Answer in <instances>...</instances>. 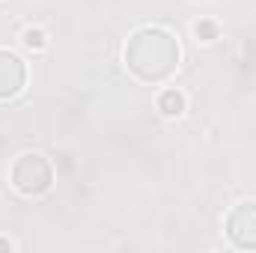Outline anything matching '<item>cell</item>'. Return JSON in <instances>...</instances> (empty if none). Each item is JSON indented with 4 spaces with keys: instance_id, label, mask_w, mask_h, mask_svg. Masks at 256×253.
I'll use <instances>...</instances> for the list:
<instances>
[{
    "instance_id": "obj_5",
    "label": "cell",
    "mask_w": 256,
    "mask_h": 253,
    "mask_svg": "<svg viewBox=\"0 0 256 253\" xmlns=\"http://www.w3.org/2000/svg\"><path fill=\"white\" fill-rule=\"evenodd\" d=\"M155 108H158L161 116L179 120V116H185V110H188V96H185L179 86H164V90L158 92V98H155Z\"/></svg>"
},
{
    "instance_id": "obj_7",
    "label": "cell",
    "mask_w": 256,
    "mask_h": 253,
    "mask_svg": "<svg viewBox=\"0 0 256 253\" xmlns=\"http://www.w3.org/2000/svg\"><path fill=\"white\" fill-rule=\"evenodd\" d=\"M194 36H196V42L212 45V42L220 36V27H218V21H214V18H200V21L194 24Z\"/></svg>"
},
{
    "instance_id": "obj_8",
    "label": "cell",
    "mask_w": 256,
    "mask_h": 253,
    "mask_svg": "<svg viewBox=\"0 0 256 253\" xmlns=\"http://www.w3.org/2000/svg\"><path fill=\"white\" fill-rule=\"evenodd\" d=\"M15 248H18V244H15L12 238H3V236H0V250H15Z\"/></svg>"
},
{
    "instance_id": "obj_1",
    "label": "cell",
    "mask_w": 256,
    "mask_h": 253,
    "mask_svg": "<svg viewBox=\"0 0 256 253\" xmlns=\"http://www.w3.org/2000/svg\"><path fill=\"white\" fill-rule=\"evenodd\" d=\"M122 63L134 80L146 86H161L179 72L182 63L179 36L161 24H143L126 39Z\"/></svg>"
},
{
    "instance_id": "obj_9",
    "label": "cell",
    "mask_w": 256,
    "mask_h": 253,
    "mask_svg": "<svg viewBox=\"0 0 256 253\" xmlns=\"http://www.w3.org/2000/svg\"><path fill=\"white\" fill-rule=\"evenodd\" d=\"M194 3H206V0H194Z\"/></svg>"
},
{
    "instance_id": "obj_4",
    "label": "cell",
    "mask_w": 256,
    "mask_h": 253,
    "mask_svg": "<svg viewBox=\"0 0 256 253\" xmlns=\"http://www.w3.org/2000/svg\"><path fill=\"white\" fill-rule=\"evenodd\" d=\"M30 68L24 57L12 48H0V102H12L24 92Z\"/></svg>"
},
{
    "instance_id": "obj_3",
    "label": "cell",
    "mask_w": 256,
    "mask_h": 253,
    "mask_svg": "<svg viewBox=\"0 0 256 253\" xmlns=\"http://www.w3.org/2000/svg\"><path fill=\"white\" fill-rule=\"evenodd\" d=\"M224 236L236 250H256V200H242L226 212Z\"/></svg>"
},
{
    "instance_id": "obj_2",
    "label": "cell",
    "mask_w": 256,
    "mask_h": 253,
    "mask_svg": "<svg viewBox=\"0 0 256 253\" xmlns=\"http://www.w3.org/2000/svg\"><path fill=\"white\" fill-rule=\"evenodd\" d=\"M54 179H57V170H54L51 158L39 149H27V152L15 155L9 164V185L15 194H21L27 200L45 196L54 188Z\"/></svg>"
},
{
    "instance_id": "obj_6",
    "label": "cell",
    "mask_w": 256,
    "mask_h": 253,
    "mask_svg": "<svg viewBox=\"0 0 256 253\" xmlns=\"http://www.w3.org/2000/svg\"><path fill=\"white\" fill-rule=\"evenodd\" d=\"M18 39H21V45H24L30 54H45V51H48V45H51V36H48V30H45V27H39V24H30V27H24Z\"/></svg>"
}]
</instances>
